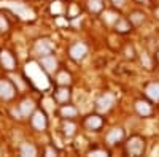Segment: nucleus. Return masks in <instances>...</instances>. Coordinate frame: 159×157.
I'll return each instance as SVG.
<instances>
[{
    "instance_id": "3",
    "label": "nucleus",
    "mask_w": 159,
    "mask_h": 157,
    "mask_svg": "<svg viewBox=\"0 0 159 157\" xmlns=\"http://www.w3.org/2000/svg\"><path fill=\"white\" fill-rule=\"evenodd\" d=\"M52 51H54V45H52V41L49 38H40V40H37L35 45H34V52L38 57L52 54Z\"/></svg>"
},
{
    "instance_id": "12",
    "label": "nucleus",
    "mask_w": 159,
    "mask_h": 157,
    "mask_svg": "<svg viewBox=\"0 0 159 157\" xmlns=\"http://www.w3.org/2000/svg\"><path fill=\"white\" fill-rule=\"evenodd\" d=\"M115 32L116 33H121V35H126V33H129L132 29H134V25L130 24V21H129V18H118L116 21H115Z\"/></svg>"
},
{
    "instance_id": "4",
    "label": "nucleus",
    "mask_w": 159,
    "mask_h": 157,
    "mask_svg": "<svg viewBox=\"0 0 159 157\" xmlns=\"http://www.w3.org/2000/svg\"><path fill=\"white\" fill-rule=\"evenodd\" d=\"M115 105V95L113 94H103L96 100V111L97 113H108Z\"/></svg>"
},
{
    "instance_id": "22",
    "label": "nucleus",
    "mask_w": 159,
    "mask_h": 157,
    "mask_svg": "<svg viewBox=\"0 0 159 157\" xmlns=\"http://www.w3.org/2000/svg\"><path fill=\"white\" fill-rule=\"evenodd\" d=\"M10 27H11L10 19L5 16V13L0 11V32H2V33H7V32L10 30Z\"/></svg>"
},
{
    "instance_id": "9",
    "label": "nucleus",
    "mask_w": 159,
    "mask_h": 157,
    "mask_svg": "<svg viewBox=\"0 0 159 157\" xmlns=\"http://www.w3.org/2000/svg\"><path fill=\"white\" fill-rule=\"evenodd\" d=\"M40 67H42L46 73L52 75L56 70H57V60L52 54H48V56H43L40 57Z\"/></svg>"
},
{
    "instance_id": "27",
    "label": "nucleus",
    "mask_w": 159,
    "mask_h": 157,
    "mask_svg": "<svg viewBox=\"0 0 159 157\" xmlns=\"http://www.w3.org/2000/svg\"><path fill=\"white\" fill-rule=\"evenodd\" d=\"M111 2H113L115 7H123L124 5V0H111Z\"/></svg>"
},
{
    "instance_id": "7",
    "label": "nucleus",
    "mask_w": 159,
    "mask_h": 157,
    "mask_svg": "<svg viewBox=\"0 0 159 157\" xmlns=\"http://www.w3.org/2000/svg\"><path fill=\"white\" fill-rule=\"evenodd\" d=\"M0 65L7 72H13L16 68V57L13 56L11 51H8V49L0 51Z\"/></svg>"
},
{
    "instance_id": "28",
    "label": "nucleus",
    "mask_w": 159,
    "mask_h": 157,
    "mask_svg": "<svg viewBox=\"0 0 159 157\" xmlns=\"http://www.w3.org/2000/svg\"><path fill=\"white\" fill-rule=\"evenodd\" d=\"M154 18H156V19L159 21V5H157V7L154 8Z\"/></svg>"
},
{
    "instance_id": "10",
    "label": "nucleus",
    "mask_w": 159,
    "mask_h": 157,
    "mask_svg": "<svg viewBox=\"0 0 159 157\" xmlns=\"http://www.w3.org/2000/svg\"><path fill=\"white\" fill-rule=\"evenodd\" d=\"M72 98V90H70V86H59L56 90H54V100L61 105L64 103H69Z\"/></svg>"
},
{
    "instance_id": "16",
    "label": "nucleus",
    "mask_w": 159,
    "mask_h": 157,
    "mask_svg": "<svg viewBox=\"0 0 159 157\" xmlns=\"http://www.w3.org/2000/svg\"><path fill=\"white\" fill-rule=\"evenodd\" d=\"M145 94L147 97L153 102H159V81L157 83H150L145 89Z\"/></svg>"
},
{
    "instance_id": "25",
    "label": "nucleus",
    "mask_w": 159,
    "mask_h": 157,
    "mask_svg": "<svg viewBox=\"0 0 159 157\" xmlns=\"http://www.w3.org/2000/svg\"><path fill=\"white\" fill-rule=\"evenodd\" d=\"M88 155H97V157H103V155H108V152L105 149H91L88 152Z\"/></svg>"
},
{
    "instance_id": "5",
    "label": "nucleus",
    "mask_w": 159,
    "mask_h": 157,
    "mask_svg": "<svg viewBox=\"0 0 159 157\" xmlns=\"http://www.w3.org/2000/svg\"><path fill=\"white\" fill-rule=\"evenodd\" d=\"M69 56L75 62H81L88 56V46L84 43H73L69 48Z\"/></svg>"
},
{
    "instance_id": "18",
    "label": "nucleus",
    "mask_w": 159,
    "mask_h": 157,
    "mask_svg": "<svg viewBox=\"0 0 159 157\" xmlns=\"http://www.w3.org/2000/svg\"><path fill=\"white\" fill-rule=\"evenodd\" d=\"M145 19H147V16H145V13L140 11V10H135V11H132L130 15H129V21H130V24L134 25V27L142 25L145 22Z\"/></svg>"
},
{
    "instance_id": "17",
    "label": "nucleus",
    "mask_w": 159,
    "mask_h": 157,
    "mask_svg": "<svg viewBox=\"0 0 159 157\" xmlns=\"http://www.w3.org/2000/svg\"><path fill=\"white\" fill-rule=\"evenodd\" d=\"M61 116L64 117V119H73V117L78 116V110L73 107V105L64 103L62 108H61Z\"/></svg>"
},
{
    "instance_id": "20",
    "label": "nucleus",
    "mask_w": 159,
    "mask_h": 157,
    "mask_svg": "<svg viewBox=\"0 0 159 157\" xmlns=\"http://www.w3.org/2000/svg\"><path fill=\"white\" fill-rule=\"evenodd\" d=\"M56 83L57 86H70L72 84V76L67 70H61L56 75Z\"/></svg>"
},
{
    "instance_id": "2",
    "label": "nucleus",
    "mask_w": 159,
    "mask_h": 157,
    "mask_svg": "<svg viewBox=\"0 0 159 157\" xmlns=\"http://www.w3.org/2000/svg\"><path fill=\"white\" fill-rule=\"evenodd\" d=\"M18 89L8 78H0V100L10 102L16 97Z\"/></svg>"
},
{
    "instance_id": "15",
    "label": "nucleus",
    "mask_w": 159,
    "mask_h": 157,
    "mask_svg": "<svg viewBox=\"0 0 159 157\" xmlns=\"http://www.w3.org/2000/svg\"><path fill=\"white\" fill-rule=\"evenodd\" d=\"M61 129H62V133L67 137V138H70V137H73L76 133V124L72 119H64Z\"/></svg>"
},
{
    "instance_id": "30",
    "label": "nucleus",
    "mask_w": 159,
    "mask_h": 157,
    "mask_svg": "<svg viewBox=\"0 0 159 157\" xmlns=\"http://www.w3.org/2000/svg\"><path fill=\"white\" fill-rule=\"evenodd\" d=\"M154 59H156V60H157V62H159V49H157V51H156V57H154Z\"/></svg>"
},
{
    "instance_id": "6",
    "label": "nucleus",
    "mask_w": 159,
    "mask_h": 157,
    "mask_svg": "<svg viewBox=\"0 0 159 157\" xmlns=\"http://www.w3.org/2000/svg\"><path fill=\"white\" fill-rule=\"evenodd\" d=\"M83 125L88 129V130H92V132H97V130L102 129L103 125V117L100 114H88L84 119H83Z\"/></svg>"
},
{
    "instance_id": "11",
    "label": "nucleus",
    "mask_w": 159,
    "mask_h": 157,
    "mask_svg": "<svg viewBox=\"0 0 159 157\" xmlns=\"http://www.w3.org/2000/svg\"><path fill=\"white\" fill-rule=\"evenodd\" d=\"M124 138H126V133H124V129H121V127H115L107 133V143L110 146H115L118 143H121Z\"/></svg>"
},
{
    "instance_id": "14",
    "label": "nucleus",
    "mask_w": 159,
    "mask_h": 157,
    "mask_svg": "<svg viewBox=\"0 0 159 157\" xmlns=\"http://www.w3.org/2000/svg\"><path fill=\"white\" fill-rule=\"evenodd\" d=\"M35 108H37V107H35L34 100L25 98V100H22L21 105H19V113H21L22 117H29V116H32V113L35 111Z\"/></svg>"
},
{
    "instance_id": "13",
    "label": "nucleus",
    "mask_w": 159,
    "mask_h": 157,
    "mask_svg": "<svg viewBox=\"0 0 159 157\" xmlns=\"http://www.w3.org/2000/svg\"><path fill=\"white\" fill-rule=\"evenodd\" d=\"M135 111H137V114L139 116H142V117H148V116H151L153 114V107H151V103L148 102V100H137L135 102Z\"/></svg>"
},
{
    "instance_id": "21",
    "label": "nucleus",
    "mask_w": 159,
    "mask_h": 157,
    "mask_svg": "<svg viewBox=\"0 0 159 157\" xmlns=\"http://www.w3.org/2000/svg\"><path fill=\"white\" fill-rule=\"evenodd\" d=\"M88 8L92 13H100L103 10V0H88Z\"/></svg>"
},
{
    "instance_id": "19",
    "label": "nucleus",
    "mask_w": 159,
    "mask_h": 157,
    "mask_svg": "<svg viewBox=\"0 0 159 157\" xmlns=\"http://www.w3.org/2000/svg\"><path fill=\"white\" fill-rule=\"evenodd\" d=\"M19 152L24 157H35L38 154V149H37V146L34 145V143H22Z\"/></svg>"
},
{
    "instance_id": "26",
    "label": "nucleus",
    "mask_w": 159,
    "mask_h": 157,
    "mask_svg": "<svg viewBox=\"0 0 159 157\" xmlns=\"http://www.w3.org/2000/svg\"><path fill=\"white\" fill-rule=\"evenodd\" d=\"M45 155H48V157H52V155H57V149L54 148V146H46V151H45Z\"/></svg>"
},
{
    "instance_id": "8",
    "label": "nucleus",
    "mask_w": 159,
    "mask_h": 157,
    "mask_svg": "<svg viewBox=\"0 0 159 157\" xmlns=\"http://www.w3.org/2000/svg\"><path fill=\"white\" fill-rule=\"evenodd\" d=\"M30 122H32V125L37 130H45L48 127V116H46V113L43 110H35L32 113Z\"/></svg>"
},
{
    "instance_id": "23",
    "label": "nucleus",
    "mask_w": 159,
    "mask_h": 157,
    "mask_svg": "<svg viewBox=\"0 0 159 157\" xmlns=\"http://www.w3.org/2000/svg\"><path fill=\"white\" fill-rule=\"evenodd\" d=\"M140 62H142V65L147 70H151L153 68V60L150 59L148 52H142V54H140Z\"/></svg>"
},
{
    "instance_id": "29",
    "label": "nucleus",
    "mask_w": 159,
    "mask_h": 157,
    "mask_svg": "<svg viewBox=\"0 0 159 157\" xmlns=\"http://www.w3.org/2000/svg\"><path fill=\"white\" fill-rule=\"evenodd\" d=\"M137 3H140V5H148L150 3V0H135Z\"/></svg>"
},
{
    "instance_id": "1",
    "label": "nucleus",
    "mask_w": 159,
    "mask_h": 157,
    "mask_svg": "<svg viewBox=\"0 0 159 157\" xmlns=\"http://www.w3.org/2000/svg\"><path fill=\"white\" fill-rule=\"evenodd\" d=\"M145 149H147V140H145L142 135H132L124 143L126 154L127 155H132V157L143 155L145 154Z\"/></svg>"
},
{
    "instance_id": "24",
    "label": "nucleus",
    "mask_w": 159,
    "mask_h": 157,
    "mask_svg": "<svg viewBox=\"0 0 159 157\" xmlns=\"http://www.w3.org/2000/svg\"><path fill=\"white\" fill-rule=\"evenodd\" d=\"M124 57L126 59H130V60H134L137 56H135V48L132 46V45H127L126 49H124Z\"/></svg>"
}]
</instances>
